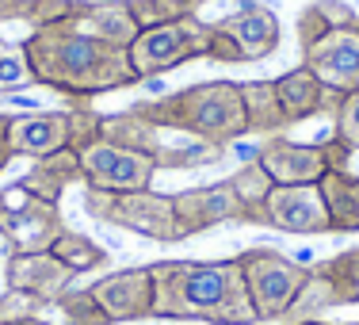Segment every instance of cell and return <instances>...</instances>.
<instances>
[{"instance_id": "1", "label": "cell", "mask_w": 359, "mask_h": 325, "mask_svg": "<svg viewBox=\"0 0 359 325\" xmlns=\"http://www.w3.org/2000/svg\"><path fill=\"white\" fill-rule=\"evenodd\" d=\"M20 46H23V58L31 65L35 84L54 88L69 100L88 104L92 96L142 84V77L130 65V46L111 42L73 20L31 27V35Z\"/></svg>"}, {"instance_id": "2", "label": "cell", "mask_w": 359, "mask_h": 325, "mask_svg": "<svg viewBox=\"0 0 359 325\" xmlns=\"http://www.w3.org/2000/svg\"><path fill=\"white\" fill-rule=\"evenodd\" d=\"M153 272V318L256 325L237 256L229 260H157Z\"/></svg>"}, {"instance_id": "3", "label": "cell", "mask_w": 359, "mask_h": 325, "mask_svg": "<svg viewBox=\"0 0 359 325\" xmlns=\"http://www.w3.org/2000/svg\"><path fill=\"white\" fill-rule=\"evenodd\" d=\"M134 111L145 115L153 126H161V131H180L187 138L222 145V150L249 134L245 100L237 81H207V84L168 92L161 100H138Z\"/></svg>"}, {"instance_id": "4", "label": "cell", "mask_w": 359, "mask_h": 325, "mask_svg": "<svg viewBox=\"0 0 359 325\" xmlns=\"http://www.w3.org/2000/svg\"><path fill=\"white\" fill-rule=\"evenodd\" d=\"M84 215L96 222H107V226L130 230V234L149 237V241H161V245L184 241L172 195L153 192V187H142V192H100V187H84Z\"/></svg>"}, {"instance_id": "5", "label": "cell", "mask_w": 359, "mask_h": 325, "mask_svg": "<svg viewBox=\"0 0 359 325\" xmlns=\"http://www.w3.org/2000/svg\"><path fill=\"white\" fill-rule=\"evenodd\" d=\"M199 58H210V23H203L195 12H184L161 27H145L130 42V65L142 81L165 77L168 69H180Z\"/></svg>"}, {"instance_id": "6", "label": "cell", "mask_w": 359, "mask_h": 325, "mask_svg": "<svg viewBox=\"0 0 359 325\" xmlns=\"http://www.w3.org/2000/svg\"><path fill=\"white\" fill-rule=\"evenodd\" d=\"M245 276V291L256 310V321H287L298 291L310 279V268L276 249H249L237 256Z\"/></svg>"}, {"instance_id": "7", "label": "cell", "mask_w": 359, "mask_h": 325, "mask_svg": "<svg viewBox=\"0 0 359 325\" xmlns=\"http://www.w3.org/2000/svg\"><path fill=\"white\" fill-rule=\"evenodd\" d=\"M62 234V203H46L20 184L0 192V237L12 245V253H50Z\"/></svg>"}, {"instance_id": "8", "label": "cell", "mask_w": 359, "mask_h": 325, "mask_svg": "<svg viewBox=\"0 0 359 325\" xmlns=\"http://www.w3.org/2000/svg\"><path fill=\"white\" fill-rule=\"evenodd\" d=\"M359 303V249H344L332 260L310 268V279L298 291L287 321H306L329 306H355Z\"/></svg>"}, {"instance_id": "9", "label": "cell", "mask_w": 359, "mask_h": 325, "mask_svg": "<svg viewBox=\"0 0 359 325\" xmlns=\"http://www.w3.org/2000/svg\"><path fill=\"white\" fill-rule=\"evenodd\" d=\"M81 173L84 187H100V192H142L153 184L157 165L138 150H126L107 138H96L81 150Z\"/></svg>"}, {"instance_id": "10", "label": "cell", "mask_w": 359, "mask_h": 325, "mask_svg": "<svg viewBox=\"0 0 359 325\" xmlns=\"http://www.w3.org/2000/svg\"><path fill=\"white\" fill-rule=\"evenodd\" d=\"M302 65L325 88L359 92V23L355 27H332L325 39L306 46Z\"/></svg>"}, {"instance_id": "11", "label": "cell", "mask_w": 359, "mask_h": 325, "mask_svg": "<svg viewBox=\"0 0 359 325\" xmlns=\"http://www.w3.org/2000/svg\"><path fill=\"white\" fill-rule=\"evenodd\" d=\"M264 226L283 230V234H332L318 184H298V187L276 184L268 203H264Z\"/></svg>"}, {"instance_id": "12", "label": "cell", "mask_w": 359, "mask_h": 325, "mask_svg": "<svg viewBox=\"0 0 359 325\" xmlns=\"http://www.w3.org/2000/svg\"><path fill=\"white\" fill-rule=\"evenodd\" d=\"M76 272L65 268L54 253H12L4 264V284L8 291H20V295H31L39 303L54 306L65 291L73 287Z\"/></svg>"}, {"instance_id": "13", "label": "cell", "mask_w": 359, "mask_h": 325, "mask_svg": "<svg viewBox=\"0 0 359 325\" xmlns=\"http://www.w3.org/2000/svg\"><path fill=\"white\" fill-rule=\"evenodd\" d=\"M172 203H176V222H180V234L184 237H195L210 226H222V222H241L245 218L241 199H237V192L229 180L176 192Z\"/></svg>"}, {"instance_id": "14", "label": "cell", "mask_w": 359, "mask_h": 325, "mask_svg": "<svg viewBox=\"0 0 359 325\" xmlns=\"http://www.w3.org/2000/svg\"><path fill=\"white\" fill-rule=\"evenodd\" d=\"M92 298L104 306L111 321H142L153 318V272L149 268H126L115 276H104L88 287Z\"/></svg>"}, {"instance_id": "15", "label": "cell", "mask_w": 359, "mask_h": 325, "mask_svg": "<svg viewBox=\"0 0 359 325\" xmlns=\"http://www.w3.org/2000/svg\"><path fill=\"white\" fill-rule=\"evenodd\" d=\"M215 27L229 39V46L237 50V62H260V58H268L279 50V20H276V12L264 8V4L237 8V12L222 15Z\"/></svg>"}, {"instance_id": "16", "label": "cell", "mask_w": 359, "mask_h": 325, "mask_svg": "<svg viewBox=\"0 0 359 325\" xmlns=\"http://www.w3.org/2000/svg\"><path fill=\"white\" fill-rule=\"evenodd\" d=\"M256 161L264 165V173L271 176L279 187H298V184H318L329 165L321 157V145H298L287 142L283 134L268 138L256 150Z\"/></svg>"}, {"instance_id": "17", "label": "cell", "mask_w": 359, "mask_h": 325, "mask_svg": "<svg viewBox=\"0 0 359 325\" xmlns=\"http://www.w3.org/2000/svg\"><path fill=\"white\" fill-rule=\"evenodd\" d=\"M73 126H69V111H27V115H12L8 126V145L12 157H46V153L69 150Z\"/></svg>"}, {"instance_id": "18", "label": "cell", "mask_w": 359, "mask_h": 325, "mask_svg": "<svg viewBox=\"0 0 359 325\" xmlns=\"http://www.w3.org/2000/svg\"><path fill=\"white\" fill-rule=\"evenodd\" d=\"M276 96H279V107H283L287 123H306L313 115H337L344 92L325 88L306 65H298V69L276 77Z\"/></svg>"}, {"instance_id": "19", "label": "cell", "mask_w": 359, "mask_h": 325, "mask_svg": "<svg viewBox=\"0 0 359 325\" xmlns=\"http://www.w3.org/2000/svg\"><path fill=\"white\" fill-rule=\"evenodd\" d=\"M20 187H27L31 195L46 203H62L65 187L69 184H84V173H81V153L76 150H57V153H46L39 157L35 165L23 173V180H15Z\"/></svg>"}, {"instance_id": "20", "label": "cell", "mask_w": 359, "mask_h": 325, "mask_svg": "<svg viewBox=\"0 0 359 325\" xmlns=\"http://www.w3.org/2000/svg\"><path fill=\"white\" fill-rule=\"evenodd\" d=\"M318 192L329 211L332 234H355L359 230V176L352 173H325L318 180Z\"/></svg>"}, {"instance_id": "21", "label": "cell", "mask_w": 359, "mask_h": 325, "mask_svg": "<svg viewBox=\"0 0 359 325\" xmlns=\"http://www.w3.org/2000/svg\"><path fill=\"white\" fill-rule=\"evenodd\" d=\"M100 138L115 142V145H126V150H138L145 157H153L157 165V153L165 150L161 142V126H153L145 115L138 111H118V115H104V126H100Z\"/></svg>"}, {"instance_id": "22", "label": "cell", "mask_w": 359, "mask_h": 325, "mask_svg": "<svg viewBox=\"0 0 359 325\" xmlns=\"http://www.w3.org/2000/svg\"><path fill=\"white\" fill-rule=\"evenodd\" d=\"M241 100H245V119H249V134H268L276 138L279 131H287V115L279 107L276 96V81H245L241 84Z\"/></svg>"}, {"instance_id": "23", "label": "cell", "mask_w": 359, "mask_h": 325, "mask_svg": "<svg viewBox=\"0 0 359 325\" xmlns=\"http://www.w3.org/2000/svg\"><path fill=\"white\" fill-rule=\"evenodd\" d=\"M229 184H233L237 199H241V211L249 226H264V203H268L271 187H276V180H271L268 173H264L260 161H249V165H241L233 176H229Z\"/></svg>"}, {"instance_id": "24", "label": "cell", "mask_w": 359, "mask_h": 325, "mask_svg": "<svg viewBox=\"0 0 359 325\" xmlns=\"http://www.w3.org/2000/svg\"><path fill=\"white\" fill-rule=\"evenodd\" d=\"M50 253H54L65 268H73L76 276H81V272H92V268H104V264H107V253L100 249L96 241H88L84 234H73V230H65V234L50 245Z\"/></svg>"}, {"instance_id": "25", "label": "cell", "mask_w": 359, "mask_h": 325, "mask_svg": "<svg viewBox=\"0 0 359 325\" xmlns=\"http://www.w3.org/2000/svg\"><path fill=\"white\" fill-rule=\"evenodd\" d=\"M222 145H210V142H199L191 138L187 145H165L157 153V168H199V165H215L222 161Z\"/></svg>"}, {"instance_id": "26", "label": "cell", "mask_w": 359, "mask_h": 325, "mask_svg": "<svg viewBox=\"0 0 359 325\" xmlns=\"http://www.w3.org/2000/svg\"><path fill=\"white\" fill-rule=\"evenodd\" d=\"M54 306L65 314V321H69V325H115V321L104 314V306L92 298L88 287H84V291H73V287H69Z\"/></svg>"}, {"instance_id": "27", "label": "cell", "mask_w": 359, "mask_h": 325, "mask_svg": "<svg viewBox=\"0 0 359 325\" xmlns=\"http://www.w3.org/2000/svg\"><path fill=\"white\" fill-rule=\"evenodd\" d=\"M123 8L130 12V20H134V27H138V31L161 27V23L184 15V8H180L176 0H123Z\"/></svg>"}, {"instance_id": "28", "label": "cell", "mask_w": 359, "mask_h": 325, "mask_svg": "<svg viewBox=\"0 0 359 325\" xmlns=\"http://www.w3.org/2000/svg\"><path fill=\"white\" fill-rule=\"evenodd\" d=\"M23 84H35V77H31V65H27V58H23V46L0 42V92L23 88Z\"/></svg>"}, {"instance_id": "29", "label": "cell", "mask_w": 359, "mask_h": 325, "mask_svg": "<svg viewBox=\"0 0 359 325\" xmlns=\"http://www.w3.org/2000/svg\"><path fill=\"white\" fill-rule=\"evenodd\" d=\"M69 126H73V138H69V150L81 153L84 145H92L100 138V126H104V115L100 111H92L84 100H76L69 107Z\"/></svg>"}, {"instance_id": "30", "label": "cell", "mask_w": 359, "mask_h": 325, "mask_svg": "<svg viewBox=\"0 0 359 325\" xmlns=\"http://www.w3.org/2000/svg\"><path fill=\"white\" fill-rule=\"evenodd\" d=\"M332 123H337L332 134H337L340 142H348L352 150H359V92H344V100H340Z\"/></svg>"}, {"instance_id": "31", "label": "cell", "mask_w": 359, "mask_h": 325, "mask_svg": "<svg viewBox=\"0 0 359 325\" xmlns=\"http://www.w3.org/2000/svg\"><path fill=\"white\" fill-rule=\"evenodd\" d=\"M42 306H46V303H39V298H31V295H20V291H4V295H0V325L20 321V318H39Z\"/></svg>"}, {"instance_id": "32", "label": "cell", "mask_w": 359, "mask_h": 325, "mask_svg": "<svg viewBox=\"0 0 359 325\" xmlns=\"http://www.w3.org/2000/svg\"><path fill=\"white\" fill-rule=\"evenodd\" d=\"M332 31V23L325 20V15L318 12V8H302V15H298V50H306V46H313L318 39H325Z\"/></svg>"}, {"instance_id": "33", "label": "cell", "mask_w": 359, "mask_h": 325, "mask_svg": "<svg viewBox=\"0 0 359 325\" xmlns=\"http://www.w3.org/2000/svg\"><path fill=\"white\" fill-rule=\"evenodd\" d=\"M321 145V157H325V165H329V173H348V161H352V145L348 142H340L337 134L332 138H325V142H318Z\"/></svg>"}, {"instance_id": "34", "label": "cell", "mask_w": 359, "mask_h": 325, "mask_svg": "<svg viewBox=\"0 0 359 325\" xmlns=\"http://www.w3.org/2000/svg\"><path fill=\"white\" fill-rule=\"evenodd\" d=\"M313 8H318L332 27H355V23H359V15L344 4V0H313Z\"/></svg>"}, {"instance_id": "35", "label": "cell", "mask_w": 359, "mask_h": 325, "mask_svg": "<svg viewBox=\"0 0 359 325\" xmlns=\"http://www.w3.org/2000/svg\"><path fill=\"white\" fill-rule=\"evenodd\" d=\"M42 0H0V23H31Z\"/></svg>"}, {"instance_id": "36", "label": "cell", "mask_w": 359, "mask_h": 325, "mask_svg": "<svg viewBox=\"0 0 359 325\" xmlns=\"http://www.w3.org/2000/svg\"><path fill=\"white\" fill-rule=\"evenodd\" d=\"M8 126H12V115L0 111V173L12 165V145H8Z\"/></svg>"}, {"instance_id": "37", "label": "cell", "mask_w": 359, "mask_h": 325, "mask_svg": "<svg viewBox=\"0 0 359 325\" xmlns=\"http://www.w3.org/2000/svg\"><path fill=\"white\" fill-rule=\"evenodd\" d=\"M287 325H329V321H318V318H306V321H287ZM348 325H359V321H348Z\"/></svg>"}, {"instance_id": "38", "label": "cell", "mask_w": 359, "mask_h": 325, "mask_svg": "<svg viewBox=\"0 0 359 325\" xmlns=\"http://www.w3.org/2000/svg\"><path fill=\"white\" fill-rule=\"evenodd\" d=\"M8 325H50V321H42V318H20V321H8Z\"/></svg>"}, {"instance_id": "39", "label": "cell", "mask_w": 359, "mask_h": 325, "mask_svg": "<svg viewBox=\"0 0 359 325\" xmlns=\"http://www.w3.org/2000/svg\"><path fill=\"white\" fill-rule=\"evenodd\" d=\"M180 8H184V12H195V0H176Z\"/></svg>"}, {"instance_id": "40", "label": "cell", "mask_w": 359, "mask_h": 325, "mask_svg": "<svg viewBox=\"0 0 359 325\" xmlns=\"http://www.w3.org/2000/svg\"><path fill=\"white\" fill-rule=\"evenodd\" d=\"M199 4H203V0H195V8H199Z\"/></svg>"}]
</instances>
